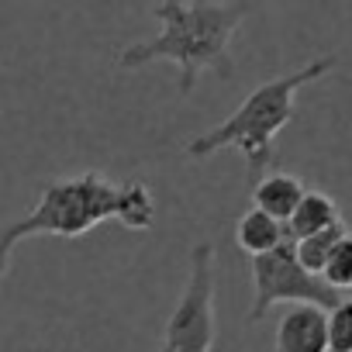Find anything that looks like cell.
I'll use <instances>...</instances> for the list:
<instances>
[{
  "instance_id": "6da1fadb",
  "label": "cell",
  "mask_w": 352,
  "mask_h": 352,
  "mask_svg": "<svg viewBox=\"0 0 352 352\" xmlns=\"http://www.w3.org/2000/svg\"><path fill=\"white\" fill-rule=\"evenodd\" d=\"M121 221L131 232H148L155 221V201L152 190L142 180L111 184L104 173L90 169L73 180H56L42 190L32 214L14 221L0 235V280H4L14 249L25 239L35 235H56V239H80L94 232L104 221Z\"/></svg>"
},
{
  "instance_id": "7a4b0ae2",
  "label": "cell",
  "mask_w": 352,
  "mask_h": 352,
  "mask_svg": "<svg viewBox=\"0 0 352 352\" xmlns=\"http://www.w3.org/2000/svg\"><path fill=\"white\" fill-rule=\"evenodd\" d=\"M152 14L159 18V35L148 42H131L121 49L118 63L124 69H138L148 63H176L180 69V97H190L201 73L214 69L221 76H232V38L245 18L242 4H180V0H166L152 4Z\"/></svg>"
},
{
  "instance_id": "3957f363",
  "label": "cell",
  "mask_w": 352,
  "mask_h": 352,
  "mask_svg": "<svg viewBox=\"0 0 352 352\" xmlns=\"http://www.w3.org/2000/svg\"><path fill=\"white\" fill-rule=\"evenodd\" d=\"M335 69L331 56H321L314 63H304V69H294L280 80H266L263 87H256L232 118H225L221 124H214L211 131L197 135L187 152L194 159H208L221 148H239L245 155V162L252 169H270L273 155H276V135L290 124L294 118V100L304 87L324 80Z\"/></svg>"
},
{
  "instance_id": "277c9868",
  "label": "cell",
  "mask_w": 352,
  "mask_h": 352,
  "mask_svg": "<svg viewBox=\"0 0 352 352\" xmlns=\"http://www.w3.org/2000/svg\"><path fill=\"white\" fill-rule=\"evenodd\" d=\"M214 245L201 242L190 252V280L176 300L155 352H214Z\"/></svg>"
},
{
  "instance_id": "5b68a950",
  "label": "cell",
  "mask_w": 352,
  "mask_h": 352,
  "mask_svg": "<svg viewBox=\"0 0 352 352\" xmlns=\"http://www.w3.org/2000/svg\"><path fill=\"white\" fill-rule=\"evenodd\" d=\"M252 270V287H256V300L249 311V321H263L270 314V307L276 304H311L321 311H331L342 294L331 290L321 276H311L300 263H297V249L290 239H283L273 252L249 259Z\"/></svg>"
},
{
  "instance_id": "8992f818",
  "label": "cell",
  "mask_w": 352,
  "mask_h": 352,
  "mask_svg": "<svg viewBox=\"0 0 352 352\" xmlns=\"http://www.w3.org/2000/svg\"><path fill=\"white\" fill-rule=\"evenodd\" d=\"M273 352H328V311L294 304L276 324Z\"/></svg>"
},
{
  "instance_id": "52a82bcc",
  "label": "cell",
  "mask_w": 352,
  "mask_h": 352,
  "mask_svg": "<svg viewBox=\"0 0 352 352\" xmlns=\"http://www.w3.org/2000/svg\"><path fill=\"white\" fill-rule=\"evenodd\" d=\"M304 194L307 190H304V184L297 180V176H290V173H266L263 180L256 184V190H252V208L270 214L273 221L287 225L290 214L297 211V204L304 201Z\"/></svg>"
},
{
  "instance_id": "ba28073f",
  "label": "cell",
  "mask_w": 352,
  "mask_h": 352,
  "mask_svg": "<svg viewBox=\"0 0 352 352\" xmlns=\"http://www.w3.org/2000/svg\"><path fill=\"white\" fill-rule=\"evenodd\" d=\"M338 221H342L338 204L328 194H321V190H307L304 201L297 204V211L290 214V221L283 228H287V239L290 242H300V239L318 235V232H324V228H331Z\"/></svg>"
},
{
  "instance_id": "9c48e42d",
  "label": "cell",
  "mask_w": 352,
  "mask_h": 352,
  "mask_svg": "<svg viewBox=\"0 0 352 352\" xmlns=\"http://www.w3.org/2000/svg\"><path fill=\"white\" fill-rule=\"evenodd\" d=\"M283 239H287V228H283L280 221H273L270 214L256 211V208L245 211V214L239 218V225H235V242H239V249L249 252L252 259L273 252Z\"/></svg>"
},
{
  "instance_id": "30bf717a",
  "label": "cell",
  "mask_w": 352,
  "mask_h": 352,
  "mask_svg": "<svg viewBox=\"0 0 352 352\" xmlns=\"http://www.w3.org/2000/svg\"><path fill=\"white\" fill-rule=\"evenodd\" d=\"M345 232H349L345 221H338V225H331V228H324V232H318V235H307V239L294 242V249H297V263H300L311 276H321L328 256H331L335 245L345 239Z\"/></svg>"
},
{
  "instance_id": "8fae6325",
  "label": "cell",
  "mask_w": 352,
  "mask_h": 352,
  "mask_svg": "<svg viewBox=\"0 0 352 352\" xmlns=\"http://www.w3.org/2000/svg\"><path fill=\"white\" fill-rule=\"evenodd\" d=\"M321 280L331 287V290H352V232H345V239L335 245V252L328 256L324 270H321Z\"/></svg>"
},
{
  "instance_id": "7c38bea8",
  "label": "cell",
  "mask_w": 352,
  "mask_h": 352,
  "mask_svg": "<svg viewBox=\"0 0 352 352\" xmlns=\"http://www.w3.org/2000/svg\"><path fill=\"white\" fill-rule=\"evenodd\" d=\"M328 352H352V297L328 311Z\"/></svg>"
}]
</instances>
